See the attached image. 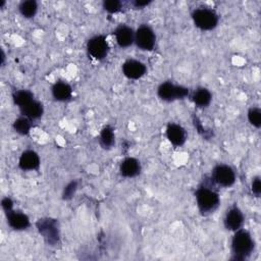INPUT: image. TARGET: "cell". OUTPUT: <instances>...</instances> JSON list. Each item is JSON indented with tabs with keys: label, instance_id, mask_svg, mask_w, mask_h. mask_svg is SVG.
Returning a JSON list of instances; mask_svg holds the SVG:
<instances>
[{
	"label": "cell",
	"instance_id": "6da1fadb",
	"mask_svg": "<svg viewBox=\"0 0 261 261\" xmlns=\"http://www.w3.org/2000/svg\"><path fill=\"white\" fill-rule=\"evenodd\" d=\"M254 249V241L251 234L245 230L239 228L231 240V250L234 260H245L251 255Z\"/></svg>",
	"mask_w": 261,
	"mask_h": 261
},
{
	"label": "cell",
	"instance_id": "7a4b0ae2",
	"mask_svg": "<svg viewBox=\"0 0 261 261\" xmlns=\"http://www.w3.org/2000/svg\"><path fill=\"white\" fill-rule=\"evenodd\" d=\"M195 196L198 208L204 214L214 211L219 204L218 194L205 186L200 187L196 191Z\"/></svg>",
	"mask_w": 261,
	"mask_h": 261
},
{
	"label": "cell",
	"instance_id": "3957f363",
	"mask_svg": "<svg viewBox=\"0 0 261 261\" xmlns=\"http://www.w3.org/2000/svg\"><path fill=\"white\" fill-rule=\"evenodd\" d=\"M192 18L197 28L202 31L213 30L218 23V15L212 9L200 7L192 12Z\"/></svg>",
	"mask_w": 261,
	"mask_h": 261
},
{
	"label": "cell",
	"instance_id": "277c9868",
	"mask_svg": "<svg viewBox=\"0 0 261 261\" xmlns=\"http://www.w3.org/2000/svg\"><path fill=\"white\" fill-rule=\"evenodd\" d=\"M157 95L161 100L170 102L186 98L189 95V89L184 86L174 85L171 82H164L159 85Z\"/></svg>",
	"mask_w": 261,
	"mask_h": 261
},
{
	"label": "cell",
	"instance_id": "5b68a950",
	"mask_svg": "<svg viewBox=\"0 0 261 261\" xmlns=\"http://www.w3.org/2000/svg\"><path fill=\"white\" fill-rule=\"evenodd\" d=\"M39 232L43 236L46 242L50 245H55L59 240V231L57 221L51 218H42L37 222Z\"/></svg>",
	"mask_w": 261,
	"mask_h": 261
},
{
	"label": "cell",
	"instance_id": "8992f818",
	"mask_svg": "<svg viewBox=\"0 0 261 261\" xmlns=\"http://www.w3.org/2000/svg\"><path fill=\"white\" fill-rule=\"evenodd\" d=\"M156 42V37L154 31L147 24H142L138 28L135 33V43L136 45L146 51L153 50Z\"/></svg>",
	"mask_w": 261,
	"mask_h": 261
},
{
	"label": "cell",
	"instance_id": "52a82bcc",
	"mask_svg": "<svg viewBox=\"0 0 261 261\" xmlns=\"http://www.w3.org/2000/svg\"><path fill=\"white\" fill-rule=\"evenodd\" d=\"M88 53L97 60L104 59L109 51V45L104 36H95L87 43Z\"/></svg>",
	"mask_w": 261,
	"mask_h": 261
},
{
	"label": "cell",
	"instance_id": "ba28073f",
	"mask_svg": "<svg viewBox=\"0 0 261 261\" xmlns=\"http://www.w3.org/2000/svg\"><path fill=\"white\" fill-rule=\"evenodd\" d=\"M212 179L219 186L228 188L236 181V173L233 169L225 164L216 165L212 170Z\"/></svg>",
	"mask_w": 261,
	"mask_h": 261
},
{
	"label": "cell",
	"instance_id": "9c48e42d",
	"mask_svg": "<svg viewBox=\"0 0 261 261\" xmlns=\"http://www.w3.org/2000/svg\"><path fill=\"white\" fill-rule=\"evenodd\" d=\"M146 65L135 59H128L122 64V72L129 80H138L146 73Z\"/></svg>",
	"mask_w": 261,
	"mask_h": 261
},
{
	"label": "cell",
	"instance_id": "30bf717a",
	"mask_svg": "<svg viewBox=\"0 0 261 261\" xmlns=\"http://www.w3.org/2000/svg\"><path fill=\"white\" fill-rule=\"evenodd\" d=\"M114 36L118 46L121 48H126L135 42V32L132 28L125 24H120L117 27L114 31Z\"/></svg>",
	"mask_w": 261,
	"mask_h": 261
},
{
	"label": "cell",
	"instance_id": "8fae6325",
	"mask_svg": "<svg viewBox=\"0 0 261 261\" xmlns=\"http://www.w3.org/2000/svg\"><path fill=\"white\" fill-rule=\"evenodd\" d=\"M244 222V215L242 211L237 207H231L225 214L224 217V225L228 230H238L241 228Z\"/></svg>",
	"mask_w": 261,
	"mask_h": 261
},
{
	"label": "cell",
	"instance_id": "7c38bea8",
	"mask_svg": "<svg viewBox=\"0 0 261 261\" xmlns=\"http://www.w3.org/2000/svg\"><path fill=\"white\" fill-rule=\"evenodd\" d=\"M166 136L169 142L174 146L184 145L187 139V134L185 128L177 123H169L167 125Z\"/></svg>",
	"mask_w": 261,
	"mask_h": 261
},
{
	"label": "cell",
	"instance_id": "4fadbf2b",
	"mask_svg": "<svg viewBox=\"0 0 261 261\" xmlns=\"http://www.w3.org/2000/svg\"><path fill=\"white\" fill-rule=\"evenodd\" d=\"M18 165L22 170H36L40 166V157L33 150H27L21 153Z\"/></svg>",
	"mask_w": 261,
	"mask_h": 261
},
{
	"label": "cell",
	"instance_id": "5bb4252c",
	"mask_svg": "<svg viewBox=\"0 0 261 261\" xmlns=\"http://www.w3.org/2000/svg\"><path fill=\"white\" fill-rule=\"evenodd\" d=\"M7 216V222L15 230H22L29 227L30 225V219L27 214L20 212V211H9L6 213Z\"/></svg>",
	"mask_w": 261,
	"mask_h": 261
},
{
	"label": "cell",
	"instance_id": "9a60e30c",
	"mask_svg": "<svg viewBox=\"0 0 261 261\" xmlns=\"http://www.w3.org/2000/svg\"><path fill=\"white\" fill-rule=\"evenodd\" d=\"M120 174L124 177H135L137 176L141 171V164L140 161L133 157L125 158L119 168Z\"/></svg>",
	"mask_w": 261,
	"mask_h": 261
},
{
	"label": "cell",
	"instance_id": "2e32d148",
	"mask_svg": "<svg viewBox=\"0 0 261 261\" xmlns=\"http://www.w3.org/2000/svg\"><path fill=\"white\" fill-rule=\"evenodd\" d=\"M72 94L71 87L65 82H57L52 87V95L57 101H66Z\"/></svg>",
	"mask_w": 261,
	"mask_h": 261
},
{
	"label": "cell",
	"instance_id": "e0dca14e",
	"mask_svg": "<svg viewBox=\"0 0 261 261\" xmlns=\"http://www.w3.org/2000/svg\"><path fill=\"white\" fill-rule=\"evenodd\" d=\"M20 111L24 117L29 119H37L42 116L44 109H43V105L39 101L33 100L28 105L21 107Z\"/></svg>",
	"mask_w": 261,
	"mask_h": 261
},
{
	"label": "cell",
	"instance_id": "ac0fdd59",
	"mask_svg": "<svg viewBox=\"0 0 261 261\" xmlns=\"http://www.w3.org/2000/svg\"><path fill=\"white\" fill-rule=\"evenodd\" d=\"M194 103L198 106V107H207L211 100H212V95L210 93V91L206 88H198L192 97Z\"/></svg>",
	"mask_w": 261,
	"mask_h": 261
},
{
	"label": "cell",
	"instance_id": "d6986e66",
	"mask_svg": "<svg viewBox=\"0 0 261 261\" xmlns=\"http://www.w3.org/2000/svg\"><path fill=\"white\" fill-rule=\"evenodd\" d=\"M12 98H13L14 104H16L19 108H21L34 100V95L28 90H19L13 93Z\"/></svg>",
	"mask_w": 261,
	"mask_h": 261
},
{
	"label": "cell",
	"instance_id": "ffe728a7",
	"mask_svg": "<svg viewBox=\"0 0 261 261\" xmlns=\"http://www.w3.org/2000/svg\"><path fill=\"white\" fill-rule=\"evenodd\" d=\"M19 12L21 13L22 16L27 17V18H31L34 17L35 14L37 13L38 10V4L35 0H27V1H22L19 6H18Z\"/></svg>",
	"mask_w": 261,
	"mask_h": 261
},
{
	"label": "cell",
	"instance_id": "44dd1931",
	"mask_svg": "<svg viewBox=\"0 0 261 261\" xmlns=\"http://www.w3.org/2000/svg\"><path fill=\"white\" fill-rule=\"evenodd\" d=\"M100 144L103 148L109 149L114 144V133L113 128L109 125H106L102 128L100 133Z\"/></svg>",
	"mask_w": 261,
	"mask_h": 261
},
{
	"label": "cell",
	"instance_id": "7402d4cb",
	"mask_svg": "<svg viewBox=\"0 0 261 261\" xmlns=\"http://www.w3.org/2000/svg\"><path fill=\"white\" fill-rule=\"evenodd\" d=\"M13 128L19 135H22V136L28 135L31 129V122L27 117H19L14 120Z\"/></svg>",
	"mask_w": 261,
	"mask_h": 261
},
{
	"label": "cell",
	"instance_id": "603a6c76",
	"mask_svg": "<svg viewBox=\"0 0 261 261\" xmlns=\"http://www.w3.org/2000/svg\"><path fill=\"white\" fill-rule=\"evenodd\" d=\"M248 119L253 126L259 128L261 126V110L257 107L250 108L248 111Z\"/></svg>",
	"mask_w": 261,
	"mask_h": 261
},
{
	"label": "cell",
	"instance_id": "cb8c5ba5",
	"mask_svg": "<svg viewBox=\"0 0 261 261\" xmlns=\"http://www.w3.org/2000/svg\"><path fill=\"white\" fill-rule=\"evenodd\" d=\"M76 190H77V181L76 180H72V181L68 182L65 186L63 193H62L63 200H70L74 196Z\"/></svg>",
	"mask_w": 261,
	"mask_h": 261
},
{
	"label": "cell",
	"instance_id": "d4e9b609",
	"mask_svg": "<svg viewBox=\"0 0 261 261\" xmlns=\"http://www.w3.org/2000/svg\"><path fill=\"white\" fill-rule=\"evenodd\" d=\"M103 8L109 13H115L121 9V2L118 0H107L103 2Z\"/></svg>",
	"mask_w": 261,
	"mask_h": 261
},
{
	"label": "cell",
	"instance_id": "484cf974",
	"mask_svg": "<svg viewBox=\"0 0 261 261\" xmlns=\"http://www.w3.org/2000/svg\"><path fill=\"white\" fill-rule=\"evenodd\" d=\"M251 189H252V193H253L256 197H259V196H260V194H261V182H260V177H259V176L254 177V179L252 180Z\"/></svg>",
	"mask_w": 261,
	"mask_h": 261
},
{
	"label": "cell",
	"instance_id": "4316f807",
	"mask_svg": "<svg viewBox=\"0 0 261 261\" xmlns=\"http://www.w3.org/2000/svg\"><path fill=\"white\" fill-rule=\"evenodd\" d=\"M1 205H2V208H3V210L5 211V213H7V212H9V211H11V210H12L13 202H12V200H11L10 198L5 197V198H3V199H2V201H1Z\"/></svg>",
	"mask_w": 261,
	"mask_h": 261
},
{
	"label": "cell",
	"instance_id": "83f0119b",
	"mask_svg": "<svg viewBox=\"0 0 261 261\" xmlns=\"http://www.w3.org/2000/svg\"><path fill=\"white\" fill-rule=\"evenodd\" d=\"M150 3H151V1H147V0H145V1H142V0H135V1L133 2L134 6L137 7V8H143V7L147 6V5H149Z\"/></svg>",
	"mask_w": 261,
	"mask_h": 261
},
{
	"label": "cell",
	"instance_id": "f1b7e54d",
	"mask_svg": "<svg viewBox=\"0 0 261 261\" xmlns=\"http://www.w3.org/2000/svg\"><path fill=\"white\" fill-rule=\"evenodd\" d=\"M4 60H5V55H4L3 50H1V64H2V65L4 64Z\"/></svg>",
	"mask_w": 261,
	"mask_h": 261
}]
</instances>
